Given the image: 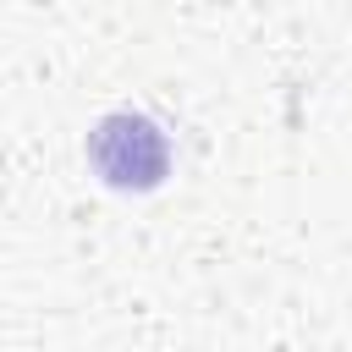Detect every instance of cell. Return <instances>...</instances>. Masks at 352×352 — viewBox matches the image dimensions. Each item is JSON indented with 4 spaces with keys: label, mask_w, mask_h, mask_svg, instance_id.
I'll use <instances>...</instances> for the list:
<instances>
[{
    "label": "cell",
    "mask_w": 352,
    "mask_h": 352,
    "mask_svg": "<svg viewBox=\"0 0 352 352\" xmlns=\"http://www.w3.org/2000/svg\"><path fill=\"white\" fill-rule=\"evenodd\" d=\"M88 154H94V170L121 187V192H148L165 182L170 170V143L165 132L148 121V116H132V110H116L94 126L88 138Z\"/></svg>",
    "instance_id": "obj_1"
}]
</instances>
